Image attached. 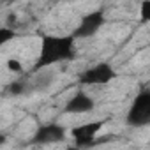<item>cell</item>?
Wrapping results in <instances>:
<instances>
[{
  "label": "cell",
  "instance_id": "cell-1",
  "mask_svg": "<svg viewBox=\"0 0 150 150\" xmlns=\"http://www.w3.org/2000/svg\"><path fill=\"white\" fill-rule=\"evenodd\" d=\"M74 39L76 37H57V35H46L41 42V51L37 58V67H48L58 62H65L72 58L74 55Z\"/></svg>",
  "mask_w": 150,
  "mask_h": 150
},
{
  "label": "cell",
  "instance_id": "cell-2",
  "mask_svg": "<svg viewBox=\"0 0 150 150\" xmlns=\"http://www.w3.org/2000/svg\"><path fill=\"white\" fill-rule=\"evenodd\" d=\"M127 122L131 125L150 124V92H141L134 99V103L131 104V110L127 113Z\"/></svg>",
  "mask_w": 150,
  "mask_h": 150
},
{
  "label": "cell",
  "instance_id": "cell-3",
  "mask_svg": "<svg viewBox=\"0 0 150 150\" xmlns=\"http://www.w3.org/2000/svg\"><path fill=\"white\" fill-rule=\"evenodd\" d=\"M113 78H115V69L106 62H101V64H96V65L88 67L80 76L83 85H106Z\"/></svg>",
  "mask_w": 150,
  "mask_h": 150
},
{
  "label": "cell",
  "instance_id": "cell-4",
  "mask_svg": "<svg viewBox=\"0 0 150 150\" xmlns=\"http://www.w3.org/2000/svg\"><path fill=\"white\" fill-rule=\"evenodd\" d=\"M103 127H104V122H85V124H80L74 127L71 131V136L76 141V145L85 146V145H90L96 141V138Z\"/></svg>",
  "mask_w": 150,
  "mask_h": 150
},
{
  "label": "cell",
  "instance_id": "cell-5",
  "mask_svg": "<svg viewBox=\"0 0 150 150\" xmlns=\"http://www.w3.org/2000/svg\"><path fill=\"white\" fill-rule=\"evenodd\" d=\"M104 23V13L103 11H94V13H88L78 25L76 32H74V37H90L94 35L101 25Z\"/></svg>",
  "mask_w": 150,
  "mask_h": 150
},
{
  "label": "cell",
  "instance_id": "cell-6",
  "mask_svg": "<svg viewBox=\"0 0 150 150\" xmlns=\"http://www.w3.org/2000/svg\"><path fill=\"white\" fill-rule=\"evenodd\" d=\"M96 106V101L83 90L76 92L65 104V111L67 113H72V115H81V113H88L92 111Z\"/></svg>",
  "mask_w": 150,
  "mask_h": 150
},
{
  "label": "cell",
  "instance_id": "cell-7",
  "mask_svg": "<svg viewBox=\"0 0 150 150\" xmlns=\"http://www.w3.org/2000/svg\"><path fill=\"white\" fill-rule=\"evenodd\" d=\"M64 136H65V132H64V129H62L60 125H57V124H50V125H44L42 129L37 131L35 139L41 141V143H53V141H60V139H64Z\"/></svg>",
  "mask_w": 150,
  "mask_h": 150
},
{
  "label": "cell",
  "instance_id": "cell-8",
  "mask_svg": "<svg viewBox=\"0 0 150 150\" xmlns=\"http://www.w3.org/2000/svg\"><path fill=\"white\" fill-rule=\"evenodd\" d=\"M139 20L143 23H150V0H143L139 4Z\"/></svg>",
  "mask_w": 150,
  "mask_h": 150
},
{
  "label": "cell",
  "instance_id": "cell-9",
  "mask_svg": "<svg viewBox=\"0 0 150 150\" xmlns=\"http://www.w3.org/2000/svg\"><path fill=\"white\" fill-rule=\"evenodd\" d=\"M7 69L13 71V72H21L23 71V64L18 58H9L7 60Z\"/></svg>",
  "mask_w": 150,
  "mask_h": 150
},
{
  "label": "cell",
  "instance_id": "cell-10",
  "mask_svg": "<svg viewBox=\"0 0 150 150\" xmlns=\"http://www.w3.org/2000/svg\"><path fill=\"white\" fill-rule=\"evenodd\" d=\"M13 37H14V30H11L9 27H4L2 30H0V41H2V44H6Z\"/></svg>",
  "mask_w": 150,
  "mask_h": 150
}]
</instances>
